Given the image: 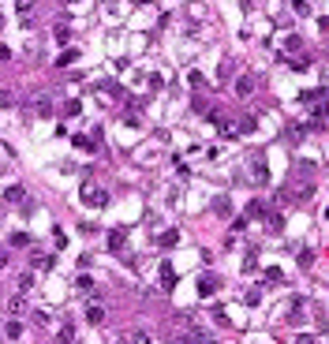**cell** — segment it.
<instances>
[{
  "label": "cell",
  "instance_id": "cell-1",
  "mask_svg": "<svg viewBox=\"0 0 329 344\" xmlns=\"http://www.w3.org/2000/svg\"><path fill=\"white\" fill-rule=\"evenodd\" d=\"M79 198L90 202V206H105V202H109V191H101L97 184H90V180H86V184L79 187Z\"/></svg>",
  "mask_w": 329,
  "mask_h": 344
},
{
  "label": "cell",
  "instance_id": "cell-2",
  "mask_svg": "<svg viewBox=\"0 0 329 344\" xmlns=\"http://www.w3.org/2000/svg\"><path fill=\"white\" fill-rule=\"evenodd\" d=\"M254 83H258V79H254L251 71H243V75L236 79V98H251V94H254Z\"/></svg>",
  "mask_w": 329,
  "mask_h": 344
},
{
  "label": "cell",
  "instance_id": "cell-3",
  "mask_svg": "<svg viewBox=\"0 0 329 344\" xmlns=\"http://www.w3.org/2000/svg\"><path fill=\"white\" fill-rule=\"evenodd\" d=\"M221 288V277H213V273H206L202 281H198V295H213Z\"/></svg>",
  "mask_w": 329,
  "mask_h": 344
},
{
  "label": "cell",
  "instance_id": "cell-4",
  "mask_svg": "<svg viewBox=\"0 0 329 344\" xmlns=\"http://www.w3.org/2000/svg\"><path fill=\"white\" fill-rule=\"evenodd\" d=\"M161 285H165V288H172V285H176V269H172L169 262L161 266Z\"/></svg>",
  "mask_w": 329,
  "mask_h": 344
},
{
  "label": "cell",
  "instance_id": "cell-5",
  "mask_svg": "<svg viewBox=\"0 0 329 344\" xmlns=\"http://www.w3.org/2000/svg\"><path fill=\"white\" fill-rule=\"evenodd\" d=\"M4 337H8V341H19V337H23V322H8V326H4Z\"/></svg>",
  "mask_w": 329,
  "mask_h": 344
},
{
  "label": "cell",
  "instance_id": "cell-6",
  "mask_svg": "<svg viewBox=\"0 0 329 344\" xmlns=\"http://www.w3.org/2000/svg\"><path fill=\"white\" fill-rule=\"evenodd\" d=\"M86 318H90L94 326H101V322H105V307H97V303H94L90 311H86Z\"/></svg>",
  "mask_w": 329,
  "mask_h": 344
},
{
  "label": "cell",
  "instance_id": "cell-7",
  "mask_svg": "<svg viewBox=\"0 0 329 344\" xmlns=\"http://www.w3.org/2000/svg\"><path fill=\"white\" fill-rule=\"evenodd\" d=\"M176 240H180V232H176V228H169V232H161V236H157V244H161V247H172Z\"/></svg>",
  "mask_w": 329,
  "mask_h": 344
},
{
  "label": "cell",
  "instance_id": "cell-8",
  "mask_svg": "<svg viewBox=\"0 0 329 344\" xmlns=\"http://www.w3.org/2000/svg\"><path fill=\"white\" fill-rule=\"evenodd\" d=\"M4 198H8V202H26V191H23V187H8Z\"/></svg>",
  "mask_w": 329,
  "mask_h": 344
},
{
  "label": "cell",
  "instance_id": "cell-9",
  "mask_svg": "<svg viewBox=\"0 0 329 344\" xmlns=\"http://www.w3.org/2000/svg\"><path fill=\"white\" fill-rule=\"evenodd\" d=\"M254 176H258V184H266V180H270V168H266V161H254Z\"/></svg>",
  "mask_w": 329,
  "mask_h": 344
},
{
  "label": "cell",
  "instance_id": "cell-10",
  "mask_svg": "<svg viewBox=\"0 0 329 344\" xmlns=\"http://www.w3.org/2000/svg\"><path fill=\"white\" fill-rule=\"evenodd\" d=\"M213 213H221V217H228V213H232V202H225V198H213Z\"/></svg>",
  "mask_w": 329,
  "mask_h": 344
},
{
  "label": "cell",
  "instance_id": "cell-11",
  "mask_svg": "<svg viewBox=\"0 0 329 344\" xmlns=\"http://www.w3.org/2000/svg\"><path fill=\"white\" fill-rule=\"evenodd\" d=\"M247 217H251V221H254V217H266V206H262V202L254 198L251 206H247Z\"/></svg>",
  "mask_w": 329,
  "mask_h": 344
},
{
  "label": "cell",
  "instance_id": "cell-12",
  "mask_svg": "<svg viewBox=\"0 0 329 344\" xmlns=\"http://www.w3.org/2000/svg\"><path fill=\"white\" fill-rule=\"evenodd\" d=\"M75 60H79V52H75V49H68L64 56L56 60V67H68V64H75Z\"/></svg>",
  "mask_w": 329,
  "mask_h": 344
},
{
  "label": "cell",
  "instance_id": "cell-13",
  "mask_svg": "<svg viewBox=\"0 0 329 344\" xmlns=\"http://www.w3.org/2000/svg\"><path fill=\"white\" fill-rule=\"evenodd\" d=\"M236 131H239V135H251V131H254V116H243V120H239V127H236Z\"/></svg>",
  "mask_w": 329,
  "mask_h": 344
},
{
  "label": "cell",
  "instance_id": "cell-14",
  "mask_svg": "<svg viewBox=\"0 0 329 344\" xmlns=\"http://www.w3.org/2000/svg\"><path fill=\"white\" fill-rule=\"evenodd\" d=\"M75 150H94V139H86V135H75Z\"/></svg>",
  "mask_w": 329,
  "mask_h": 344
},
{
  "label": "cell",
  "instance_id": "cell-15",
  "mask_svg": "<svg viewBox=\"0 0 329 344\" xmlns=\"http://www.w3.org/2000/svg\"><path fill=\"white\" fill-rule=\"evenodd\" d=\"M109 247L120 251V247H124V232H109Z\"/></svg>",
  "mask_w": 329,
  "mask_h": 344
},
{
  "label": "cell",
  "instance_id": "cell-16",
  "mask_svg": "<svg viewBox=\"0 0 329 344\" xmlns=\"http://www.w3.org/2000/svg\"><path fill=\"white\" fill-rule=\"evenodd\" d=\"M26 244H30V236H26V232H15V236H11V247H26Z\"/></svg>",
  "mask_w": 329,
  "mask_h": 344
},
{
  "label": "cell",
  "instance_id": "cell-17",
  "mask_svg": "<svg viewBox=\"0 0 329 344\" xmlns=\"http://www.w3.org/2000/svg\"><path fill=\"white\" fill-rule=\"evenodd\" d=\"M8 307H11V314H19V311H26V299H23V295H15Z\"/></svg>",
  "mask_w": 329,
  "mask_h": 344
},
{
  "label": "cell",
  "instance_id": "cell-18",
  "mask_svg": "<svg viewBox=\"0 0 329 344\" xmlns=\"http://www.w3.org/2000/svg\"><path fill=\"white\" fill-rule=\"evenodd\" d=\"M56 42H60V45L71 42V30H68V26H60V30H56Z\"/></svg>",
  "mask_w": 329,
  "mask_h": 344
},
{
  "label": "cell",
  "instance_id": "cell-19",
  "mask_svg": "<svg viewBox=\"0 0 329 344\" xmlns=\"http://www.w3.org/2000/svg\"><path fill=\"white\" fill-rule=\"evenodd\" d=\"M292 67H295V71H303V67H311V56H295V60H292Z\"/></svg>",
  "mask_w": 329,
  "mask_h": 344
},
{
  "label": "cell",
  "instance_id": "cell-20",
  "mask_svg": "<svg viewBox=\"0 0 329 344\" xmlns=\"http://www.w3.org/2000/svg\"><path fill=\"white\" fill-rule=\"evenodd\" d=\"M232 71H236V64H232V60H225V64H221V79H228Z\"/></svg>",
  "mask_w": 329,
  "mask_h": 344
},
{
  "label": "cell",
  "instance_id": "cell-21",
  "mask_svg": "<svg viewBox=\"0 0 329 344\" xmlns=\"http://www.w3.org/2000/svg\"><path fill=\"white\" fill-rule=\"evenodd\" d=\"M191 86H198V90H202V86H206V79H202V71H191Z\"/></svg>",
  "mask_w": 329,
  "mask_h": 344
},
{
  "label": "cell",
  "instance_id": "cell-22",
  "mask_svg": "<svg viewBox=\"0 0 329 344\" xmlns=\"http://www.w3.org/2000/svg\"><path fill=\"white\" fill-rule=\"evenodd\" d=\"M311 262H314V251H303V254H299V266H303V269L311 266Z\"/></svg>",
  "mask_w": 329,
  "mask_h": 344
},
{
  "label": "cell",
  "instance_id": "cell-23",
  "mask_svg": "<svg viewBox=\"0 0 329 344\" xmlns=\"http://www.w3.org/2000/svg\"><path fill=\"white\" fill-rule=\"evenodd\" d=\"M15 8H19V11H23V15H26V11L34 8V0H15Z\"/></svg>",
  "mask_w": 329,
  "mask_h": 344
},
{
  "label": "cell",
  "instance_id": "cell-24",
  "mask_svg": "<svg viewBox=\"0 0 329 344\" xmlns=\"http://www.w3.org/2000/svg\"><path fill=\"white\" fill-rule=\"evenodd\" d=\"M8 266V251H4V247H0V269Z\"/></svg>",
  "mask_w": 329,
  "mask_h": 344
},
{
  "label": "cell",
  "instance_id": "cell-25",
  "mask_svg": "<svg viewBox=\"0 0 329 344\" xmlns=\"http://www.w3.org/2000/svg\"><path fill=\"white\" fill-rule=\"evenodd\" d=\"M239 4H243V8H251V0H239Z\"/></svg>",
  "mask_w": 329,
  "mask_h": 344
}]
</instances>
